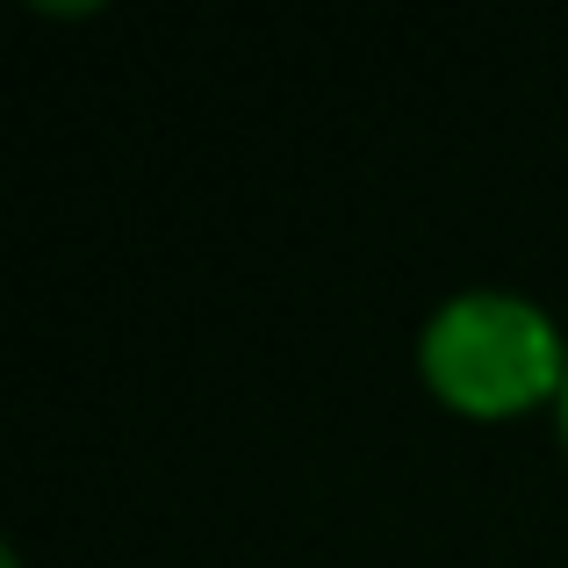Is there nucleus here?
<instances>
[{"instance_id":"obj_1","label":"nucleus","mask_w":568,"mask_h":568,"mask_svg":"<svg viewBox=\"0 0 568 568\" xmlns=\"http://www.w3.org/2000/svg\"><path fill=\"white\" fill-rule=\"evenodd\" d=\"M417 375L454 417L504 425L540 403H561L568 338L532 295L518 288H460L417 332Z\"/></svg>"},{"instance_id":"obj_2","label":"nucleus","mask_w":568,"mask_h":568,"mask_svg":"<svg viewBox=\"0 0 568 568\" xmlns=\"http://www.w3.org/2000/svg\"><path fill=\"white\" fill-rule=\"evenodd\" d=\"M555 425H561V454H568V382H561V403H555Z\"/></svg>"}]
</instances>
